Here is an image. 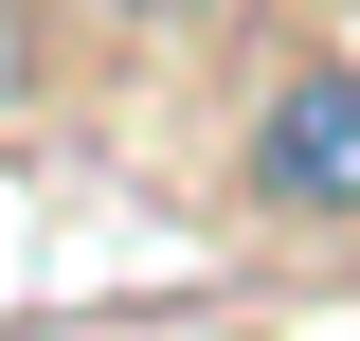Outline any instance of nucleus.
<instances>
[{"mask_svg": "<svg viewBox=\"0 0 360 341\" xmlns=\"http://www.w3.org/2000/svg\"><path fill=\"white\" fill-rule=\"evenodd\" d=\"M217 341H234V323H217Z\"/></svg>", "mask_w": 360, "mask_h": 341, "instance_id": "4", "label": "nucleus"}, {"mask_svg": "<svg viewBox=\"0 0 360 341\" xmlns=\"http://www.w3.org/2000/svg\"><path fill=\"white\" fill-rule=\"evenodd\" d=\"M252 198L270 215H360V54H324V72H288L252 108Z\"/></svg>", "mask_w": 360, "mask_h": 341, "instance_id": "1", "label": "nucleus"}, {"mask_svg": "<svg viewBox=\"0 0 360 341\" xmlns=\"http://www.w3.org/2000/svg\"><path fill=\"white\" fill-rule=\"evenodd\" d=\"M18 90H37V18L0 0V108H18Z\"/></svg>", "mask_w": 360, "mask_h": 341, "instance_id": "2", "label": "nucleus"}, {"mask_svg": "<svg viewBox=\"0 0 360 341\" xmlns=\"http://www.w3.org/2000/svg\"><path fill=\"white\" fill-rule=\"evenodd\" d=\"M108 18H198V0H108Z\"/></svg>", "mask_w": 360, "mask_h": 341, "instance_id": "3", "label": "nucleus"}]
</instances>
